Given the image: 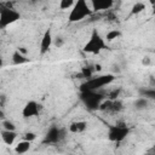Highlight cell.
I'll list each match as a JSON object with an SVG mask.
<instances>
[{"label":"cell","instance_id":"1","mask_svg":"<svg viewBox=\"0 0 155 155\" xmlns=\"http://www.w3.org/2000/svg\"><path fill=\"white\" fill-rule=\"evenodd\" d=\"M88 2V0H75V4L69 12L68 21L70 23H75L91 16L93 13V10Z\"/></svg>","mask_w":155,"mask_h":155},{"label":"cell","instance_id":"2","mask_svg":"<svg viewBox=\"0 0 155 155\" xmlns=\"http://www.w3.org/2000/svg\"><path fill=\"white\" fill-rule=\"evenodd\" d=\"M114 80H115L114 74H104V75H99V76H94V78L92 76V78L87 79L80 86V91H98V90L103 88L104 86L110 85Z\"/></svg>","mask_w":155,"mask_h":155},{"label":"cell","instance_id":"3","mask_svg":"<svg viewBox=\"0 0 155 155\" xmlns=\"http://www.w3.org/2000/svg\"><path fill=\"white\" fill-rule=\"evenodd\" d=\"M104 48H105V39H103L101 36V34L97 31V29H93L90 35L88 41L84 45L82 51L86 53H91V54H98Z\"/></svg>","mask_w":155,"mask_h":155},{"label":"cell","instance_id":"4","mask_svg":"<svg viewBox=\"0 0 155 155\" xmlns=\"http://www.w3.org/2000/svg\"><path fill=\"white\" fill-rule=\"evenodd\" d=\"M18 19H21V13L18 11H16L15 8L6 5H1L0 6V28L5 29L7 25L17 22Z\"/></svg>","mask_w":155,"mask_h":155},{"label":"cell","instance_id":"5","mask_svg":"<svg viewBox=\"0 0 155 155\" xmlns=\"http://www.w3.org/2000/svg\"><path fill=\"white\" fill-rule=\"evenodd\" d=\"M80 98L85 107L90 110H98L99 104L104 99L103 94L99 93L98 91H81Z\"/></svg>","mask_w":155,"mask_h":155},{"label":"cell","instance_id":"6","mask_svg":"<svg viewBox=\"0 0 155 155\" xmlns=\"http://www.w3.org/2000/svg\"><path fill=\"white\" fill-rule=\"evenodd\" d=\"M130 133V128L126 125H111L108 127V139L110 142L120 143Z\"/></svg>","mask_w":155,"mask_h":155},{"label":"cell","instance_id":"7","mask_svg":"<svg viewBox=\"0 0 155 155\" xmlns=\"http://www.w3.org/2000/svg\"><path fill=\"white\" fill-rule=\"evenodd\" d=\"M41 110V105L35 102V101H29L25 103V105L22 109V116L24 119H29V117H35L40 114Z\"/></svg>","mask_w":155,"mask_h":155},{"label":"cell","instance_id":"8","mask_svg":"<svg viewBox=\"0 0 155 155\" xmlns=\"http://www.w3.org/2000/svg\"><path fill=\"white\" fill-rule=\"evenodd\" d=\"M53 45V36H52V30L51 28H47L44 34H42V38H41V41H40V54L44 56L46 54L51 47Z\"/></svg>","mask_w":155,"mask_h":155},{"label":"cell","instance_id":"9","mask_svg":"<svg viewBox=\"0 0 155 155\" xmlns=\"http://www.w3.org/2000/svg\"><path fill=\"white\" fill-rule=\"evenodd\" d=\"M61 138H62V131L58 127L52 126L47 131V133L45 136V139H44V143H46V144H57L61 140Z\"/></svg>","mask_w":155,"mask_h":155},{"label":"cell","instance_id":"10","mask_svg":"<svg viewBox=\"0 0 155 155\" xmlns=\"http://www.w3.org/2000/svg\"><path fill=\"white\" fill-rule=\"evenodd\" d=\"M88 1H90V5L93 12L109 10L114 5V0H88Z\"/></svg>","mask_w":155,"mask_h":155},{"label":"cell","instance_id":"11","mask_svg":"<svg viewBox=\"0 0 155 155\" xmlns=\"http://www.w3.org/2000/svg\"><path fill=\"white\" fill-rule=\"evenodd\" d=\"M17 138L16 131H8V130H1V139L6 145H12Z\"/></svg>","mask_w":155,"mask_h":155},{"label":"cell","instance_id":"12","mask_svg":"<svg viewBox=\"0 0 155 155\" xmlns=\"http://www.w3.org/2000/svg\"><path fill=\"white\" fill-rule=\"evenodd\" d=\"M87 128V122L86 121H74L69 125V132L70 133H82Z\"/></svg>","mask_w":155,"mask_h":155},{"label":"cell","instance_id":"13","mask_svg":"<svg viewBox=\"0 0 155 155\" xmlns=\"http://www.w3.org/2000/svg\"><path fill=\"white\" fill-rule=\"evenodd\" d=\"M31 147V142L27 140V139H23V140H19L16 145H15V153L16 154H24L27 151H29Z\"/></svg>","mask_w":155,"mask_h":155},{"label":"cell","instance_id":"14","mask_svg":"<svg viewBox=\"0 0 155 155\" xmlns=\"http://www.w3.org/2000/svg\"><path fill=\"white\" fill-rule=\"evenodd\" d=\"M30 59L27 58V54H23L22 52H19L18 50H16L13 53H12V62L15 64H24V63H28Z\"/></svg>","mask_w":155,"mask_h":155},{"label":"cell","instance_id":"15","mask_svg":"<svg viewBox=\"0 0 155 155\" xmlns=\"http://www.w3.org/2000/svg\"><path fill=\"white\" fill-rule=\"evenodd\" d=\"M133 105H134V109H136V110L142 111V110H145V109L148 108L149 101H148V98H145V97H139V98H137V99L134 101Z\"/></svg>","mask_w":155,"mask_h":155},{"label":"cell","instance_id":"16","mask_svg":"<svg viewBox=\"0 0 155 155\" xmlns=\"http://www.w3.org/2000/svg\"><path fill=\"white\" fill-rule=\"evenodd\" d=\"M144 10H145V4L142 2V1H137V2H134V4L132 5L130 15H131V16H134V15H138V13L143 12Z\"/></svg>","mask_w":155,"mask_h":155},{"label":"cell","instance_id":"17","mask_svg":"<svg viewBox=\"0 0 155 155\" xmlns=\"http://www.w3.org/2000/svg\"><path fill=\"white\" fill-rule=\"evenodd\" d=\"M120 36H121V31H120L119 29H113V30H109V31L107 33L105 40H107L108 42H111V41L116 40V39L120 38Z\"/></svg>","mask_w":155,"mask_h":155},{"label":"cell","instance_id":"18","mask_svg":"<svg viewBox=\"0 0 155 155\" xmlns=\"http://www.w3.org/2000/svg\"><path fill=\"white\" fill-rule=\"evenodd\" d=\"M111 105H113V99H103L102 103L99 104L98 110L101 111H110L111 110Z\"/></svg>","mask_w":155,"mask_h":155},{"label":"cell","instance_id":"19","mask_svg":"<svg viewBox=\"0 0 155 155\" xmlns=\"http://www.w3.org/2000/svg\"><path fill=\"white\" fill-rule=\"evenodd\" d=\"M124 109V104H122V102L120 101V99H114L113 101V105H111V110L110 111H113V113H119V111H121Z\"/></svg>","mask_w":155,"mask_h":155},{"label":"cell","instance_id":"20","mask_svg":"<svg viewBox=\"0 0 155 155\" xmlns=\"http://www.w3.org/2000/svg\"><path fill=\"white\" fill-rule=\"evenodd\" d=\"M75 0H61L59 1V8L61 10H69L74 6Z\"/></svg>","mask_w":155,"mask_h":155},{"label":"cell","instance_id":"21","mask_svg":"<svg viewBox=\"0 0 155 155\" xmlns=\"http://www.w3.org/2000/svg\"><path fill=\"white\" fill-rule=\"evenodd\" d=\"M1 127H2V130H8V131H16V125L12 122V121H10V120H2L1 121Z\"/></svg>","mask_w":155,"mask_h":155},{"label":"cell","instance_id":"22","mask_svg":"<svg viewBox=\"0 0 155 155\" xmlns=\"http://www.w3.org/2000/svg\"><path fill=\"white\" fill-rule=\"evenodd\" d=\"M93 70H94V69H91L90 67H84V68L81 69V75H82V78H85L86 80L90 79V78H92V76H93Z\"/></svg>","mask_w":155,"mask_h":155},{"label":"cell","instance_id":"23","mask_svg":"<svg viewBox=\"0 0 155 155\" xmlns=\"http://www.w3.org/2000/svg\"><path fill=\"white\" fill-rule=\"evenodd\" d=\"M63 45H64V39H63L62 36H58V35H57V36L53 39V46L57 47V48H61Z\"/></svg>","mask_w":155,"mask_h":155},{"label":"cell","instance_id":"24","mask_svg":"<svg viewBox=\"0 0 155 155\" xmlns=\"http://www.w3.org/2000/svg\"><path fill=\"white\" fill-rule=\"evenodd\" d=\"M24 139H27L29 142H33V140L36 139V133H34V132H27L24 134Z\"/></svg>","mask_w":155,"mask_h":155},{"label":"cell","instance_id":"25","mask_svg":"<svg viewBox=\"0 0 155 155\" xmlns=\"http://www.w3.org/2000/svg\"><path fill=\"white\" fill-rule=\"evenodd\" d=\"M140 63H142V65H144V67H149V65L151 64V58H150L149 56H144V57L142 58Z\"/></svg>","mask_w":155,"mask_h":155},{"label":"cell","instance_id":"26","mask_svg":"<svg viewBox=\"0 0 155 155\" xmlns=\"http://www.w3.org/2000/svg\"><path fill=\"white\" fill-rule=\"evenodd\" d=\"M143 94L145 98H155V90H147V91H143Z\"/></svg>","mask_w":155,"mask_h":155},{"label":"cell","instance_id":"27","mask_svg":"<svg viewBox=\"0 0 155 155\" xmlns=\"http://www.w3.org/2000/svg\"><path fill=\"white\" fill-rule=\"evenodd\" d=\"M120 91H121L120 88H117V90H114V91H113V92L109 94V99H113V101H114V99H117Z\"/></svg>","mask_w":155,"mask_h":155},{"label":"cell","instance_id":"28","mask_svg":"<svg viewBox=\"0 0 155 155\" xmlns=\"http://www.w3.org/2000/svg\"><path fill=\"white\" fill-rule=\"evenodd\" d=\"M17 50H18V51H19V52H22V53H23V54H27V53H28V51H27V50H25V47H18V48H17Z\"/></svg>","mask_w":155,"mask_h":155},{"label":"cell","instance_id":"29","mask_svg":"<svg viewBox=\"0 0 155 155\" xmlns=\"http://www.w3.org/2000/svg\"><path fill=\"white\" fill-rule=\"evenodd\" d=\"M94 70L96 71H101L102 70V65L101 64H94Z\"/></svg>","mask_w":155,"mask_h":155},{"label":"cell","instance_id":"30","mask_svg":"<svg viewBox=\"0 0 155 155\" xmlns=\"http://www.w3.org/2000/svg\"><path fill=\"white\" fill-rule=\"evenodd\" d=\"M149 1V4L151 5V7H154L155 6V0H148Z\"/></svg>","mask_w":155,"mask_h":155},{"label":"cell","instance_id":"31","mask_svg":"<svg viewBox=\"0 0 155 155\" xmlns=\"http://www.w3.org/2000/svg\"><path fill=\"white\" fill-rule=\"evenodd\" d=\"M114 70H115V71H117V73L120 71V69H119V67H117V65H114Z\"/></svg>","mask_w":155,"mask_h":155},{"label":"cell","instance_id":"32","mask_svg":"<svg viewBox=\"0 0 155 155\" xmlns=\"http://www.w3.org/2000/svg\"><path fill=\"white\" fill-rule=\"evenodd\" d=\"M153 15H154V16H155V6H154V7H153Z\"/></svg>","mask_w":155,"mask_h":155}]
</instances>
